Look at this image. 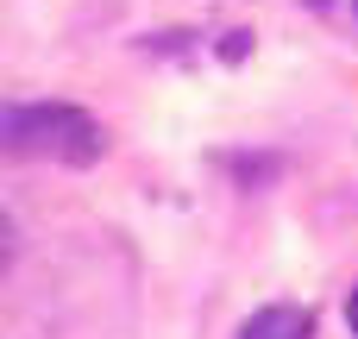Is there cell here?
I'll return each mask as SVG.
<instances>
[{"label":"cell","instance_id":"6da1fadb","mask_svg":"<svg viewBox=\"0 0 358 339\" xmlns=\"http://www.w3.org/2000/svg\"><path fill=\"white\" fill-rule=\"evenodd\" d=\"M0 151L82 170L107 151V132L94 113H82L69 101H0Z\"/></svg>","mask_w":358,"mask_h":339},{"label":"cell","instance_id":"277c9868","mask_svg":"<svg viewBox=\"0 0 358 339\" xmlns=\"http://www.w3.org/2000/svg\"><path fill=\"white\" fill-rule=\"evenodd\" d=\"M346 321H352V333H358V296H352V302H346Z\"/></svg>","mask_w":358,"mask_h":339},{"label":"cell","instance_id":"3957f363","mask_svg":"<svg viewBox=\"0 0 358 339\" xmlns=\"http://www.w3.org/2000/svg\"><path fill=\"white\" fill-rule=\"evenodd\" d=\"M6 258H13V226H6V214H0V271H6Z\"/></svg>","mask_w":358,"mask_h":339},{"label":"cell","instance_id":"7a4b0ae2","mask_svg":"<svg viewBox=\"0 0 358 339\" xmlns=\"http://www.w3.org/2000/svg\"><path fill=\"white\" fill-rule=\"evenodd\" d=\"M239 339H315V315L302 302H271L239 327Z\"/></svg>","mask_w":358,"mask_h":339}]
</instances>
